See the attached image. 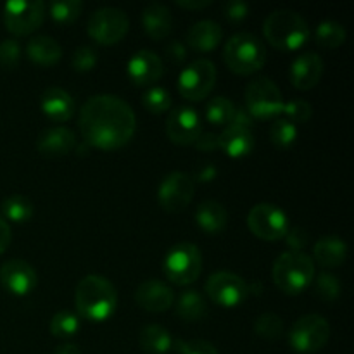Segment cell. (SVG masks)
<instances>
[{"label":"cell","mask_w":354,"mask_h":354,"mask_svg":"<svg viewBox=\"0 0 354 354\" xmlns=\"http://www.w3.org/2000/svg\"><path fill=\"white\" fill-rule=\"evenodd\" d=\"M137 128V116L130 104L113 93L90 97L80 111V131L86 145L116 151L130 142Z\"/></svg>","instance_id":"cell-1"},{"label":"cell","mask_w":354,"mask_h":354,"mask_svg":"<svg viewBox=\"0 0 354 354\" xmlns=\"http://www.w3.org/2000/svg\"><path fill=\"white\" fill-rule=\"evenodd\" d=\"M78 315L90 322H106L118 308L116 287L102 275H86L76 286Z\"/></svg>","instance_id":"cell-2"},{"label":"cell","mask_w":354,"mask_h":354,"mask_svg":"<svg viewBox=\"0 0 354 354\" xmlns=\"http://www.w3.org/2000/svg\"><path fill=\"white\" fill-rule=\"evenodd\" d=\"M263 33L275 48L292 52L306 44L310 38V26L296 10L279 9L268 14L263 23Z\"/></svg>","instance_id":"cell-3"},{"label":"cell","mask_w":354,"mask_h":354,"mask_svg":"<svg viewBox=\"0 0 354 354\" xmlns=\"http://www.w3.org/2000/svg\"><path fill=\"white\" fill-rule=\"evenodd\" d=\"M272 277L282 292L297 296L313 283L315 263L303 251H287L273 263Z\"/></svg>","instance_id":"cell-4"},{"label":"cell","mask_w":354,"mask_h":354,"mask_svg":"<svg viewBox=\"0 0 354 354\" xmlns=\"http://www.w3.org/2000/svg\"><path fill=\"white\" fill-rule=\"evenodd\" d=\"M223 57L237 75H252L265 66L266 48L252 33H235L225 44Z\"/></svg>","instance_id":"cell-5"},{"label":"cell","mask_w":354,"mask_h":354,"mask_svg":"<svg viewBox=\"0 0 354 354\" xmlns=\"http://www.w3.org/2000/svg\"><path fill=\"white\" fill-rule=\"evenodd\" d=\"M166 279L175 286H189L199 279L203 272V254L192 242H180L173 245L162 263Z\"/></svg>","instance_id":"cell-6"},{"label":"cell","mask_w":354,"mask_h":354,"mask_svg":"<svg viewBox=\"0 0 354 354\" xmlns=\"http://www.w3.org/2000/svg\"><path fill=\"white\" fill-rule=\"evenodd\" d=\"M283 97L273 80L258 76L245 88V111L254 120H272L282 114Z\"/></svg>","instance_id":"cell-7"},{"label":"cell","mask_w":354,"mask_h":354,"mask_svg":"<svg viewBox=\"0 0 354 354\" xmlns=\"http://www.w3.org/2000/svg\"><path fill=\"white\" fill-rule=\"evenodd\" d=\"M330 339V325L322 315H304L289 332V344L294 351L311 354L324 349Z\"/></svg>","instance_id":"cell-8"},{"label":"cell","mask_w":354,"mask_h":354,"mask_svg":"<svg viewBox=\"0 0 354 354\" xmlns=\"http://www.w3.org/2000/svg\"><path fill=\"white\" fill-rule=\"evenodd\" d=\"M130 28L127 12L118 7H100L90 16L88 35L100 45H114L124 38Z\"/></svg>","instance_id":"cell-9"},{"label":"cell","mask_w":354,"mask_h":354,"mask_svg":"<svg viewBox=\"0 0 354 354\" xmlns=\"http://www.w3.org/2000/svg\"><path fill=\"white\" fill-rule=\"evenodd\" d=\"M248 227L263 241H282L289 232V216L275 204L261 203L249 211Z\"/></svg>","instance_id":"cell-10"},{"label":"cell","mask_w":354,"mask_h":354,"mask_svg":"<svg viewBox=\"0 0 354 354\" xmlns=\"http://www.w3.org/2000/svg\"><path fill=\"white\" fill-rule=\"evenodd\" d=\"M45 2L41 0H12L3 6V23L10 33L26 37L41 26L45 17Z\"/></svg>","instance_id":"cell-11"},{"label":"cell","mask_w":354,"mask_h":354,"mask_svg":"<svg viewBox=\"0 0 354 354\" xmlns=\"http://www.w3.org/2000/svg\"><path fill=\"white\" fill-rule=\"evenodd\" d=\"M216 83V68L209 59H196L178 76V92L189 100H203Z\"/></svg>","instance_id":"cell-12"},{"label":"cell","mask_w":354,"mask_h":354,"mask_svg":"<svg viewBox=\"0 0 354 354\" xmlns=\"http://www.w3.org/2000/svg\"><path fill=\"white\" fill-rule=\"evenodd\" d=\"M206 292L218 306L237 308L248 299L249 286L237 273L216 272L207 279Z\"/></svg>","instance_id":"cell-13"},{"label":"cell","mask_w":354,"mask_h":354,"mask_svg":"<svg viewBox=\"0 0 354 354\" xmlns=\"http://www.w3.org/2000/svg\"><path fill=\"white\" fill-rule=\"evenodd\" d=\"M196 185L194 178L183 171H173L159 183L158 201L168 213H180L194 199Z\"/></svg>","instance_id":"cell-14"},{"label":"cell","mask_w":354,"mask_h":354,"mask_svg":"<svg viewBox=\"0 0 354 354\" xmlns=\"http://www.w3.org/2000/svg\"><path fill=\"white\" fill-rule=\"evenodd\" d=\"M201 131H203V123H201L199 113L194 107H176L166 120V133H168L169 140L175 144H194Z\"/></svg>","instance_id":"cell-15"},{"label":"cell","mask_w":354,"mask_h":354,"mask_svg":"<svg viewBox=\"0 0 354 354\" xmlns=\"http://www.w3.org/2000/svg\"><path fill=\"white\" fill-rule=\"evenodd\" d=\"M0 283L14 296H28L38 286V277L30 263L10 259L0 266Z\"/></svg>","instance_id":"cell-16"},{"label":"cell","mask_w":354,"mask_h":354,"mask_svg":"<svg viewBox=\"0 0 354 354\" xmlns=\"http://www.w3.org/2000/svg\"><path fill=\"white\" fill-rule=\"evenodd\" d=\"M135 303L142 308V310L149 311V313H162L168 311L175 303V294H173L171 287L166 286L161 280H145L135 290Z\"/></svg>","instance_id":"cell-17"},{"label":"cell","mask_w":354,"mask_h":354,"mask_svg":"<svg viewBox=\"0 0 354 354\" xmlns=\"http://www.w3.org/2000/svg\"><path fill=\"white\" fill-rule=\"evenodd\" d=\"M128 76L135 85H151L165 73L162 59L152 50H138L128 61Z\"/></svg>","instance_id":"cell-18"},{"label":"cell","mask_w":354,"mask_h":354,"mask_svg":"<svg viewBox=\"0 0 354 354\" xmlns=\"http://www.w3.org/2000/svg\"><path fill=\"white\" fill-rule=\"evenodd\" d=\"M324 75V59L315 52L297 55L290 64V83L297 90H310L318 85Z\"/></svg>","instance_id":"cell-19"},{"label":"cell","mask_w":354,"mask_h":354,"mask_svg":"<svg viewBox=\"0 0 354 354\" xmlns=\"http://www.w3.org/2000/svg\"><path fill=\"white\" fill-rule=\"evenodd\" d=\"M40 107L45 116L57 123L69 121L76 113V102L71 93L59 86H50L41 93Z\"/></svg>","instance_id":"cell-20"},{"label":"cell","mask_w":354,"mask_h":354,"mask_svg":"<svg viewBox=\"0 0 354 354\" xmlns=\"http://www.w3.org/2000/svg\"><path fill=\"white\" fill-rule=\"evenodd\" d=\"M76 145V135L66 127L47 128L38 137L37 149L45 158H62L69 154Z\"/></svg>","instance_id":"cell-21"},{"label":"cell","mask_w":354,"mask_h":354,"mask_svg":"<svg viewBox=\"0 0 354 354\" xmlns=\"http://www.w3.org/2000/svg\"><path fill=\"white\" fill-rule=\"evenodd\" d=\"M220 149L230 158H244L251 154L254 149V135L249 128L237 127V124H228L221 135H218Z\"/></svg>","instance_id":"cell-22"},{"label":"cell","mask_w":354,"mask_h":354,"mask_svg":"<svg viewBox=\"0 0 354 354\" xmlns=\"http://www.w3.org/2000/svg\"><path fill=\"white\" fill-rule=\"evenodd\" d=\"M144 31L152 40H162L173 30V16L165 3L151 2L142 10Z\"/></svg>","instance_id":"cell-23"},{"label":"cell","mask_w":354,"mask_h":354,"mask_svg":"<svg viewBox=\"0 0 354 354\" xmlns=\"http://www.w3.org/2000/svg\"><path fill=\"white\" fill-rule=\"evenodd\" d=\"M223 38V30L216 21L204 19L194 24L187 33V44L197 52H211Z\"/></svg>","instance_id":"cell-24"},{"label":"cell","mask_w":354,"mask_h":354,"mask_svg":"<svg viewBox=\"0 0 354 354\" xmlns=\"http://www.w3.org/2000/svg\"><path fill=\"white\" fill-rule=\"evenodd\" d=\"M315 259L325 268H337L344 265L348 258V244L341 237L327 235V237L318 239L313 249Z\"/></svg>","instance_id":"cell-25"},{"label":"cell","mask_w":354,"mask_h":354,"mask_svg":"<svg viewBox=\"0 0 354 354\" xmlns=\"http://www.w3.org/2000/svg\"><path fill=\"white\" fill-rule=\"evenodd\" d=\"M196 223L206 234L216 235L227 227L228 213L223 204L216 203V201H204L197 206Z\"/></svg>","instance_id":"cell-26"},{"label":"cell","mask_w":354,"mask_h":354,"mask_svg":"<svg viewBox=\"0 0 354 354\" xmlns=\"http://www.w3.org/2000/svg\"><path fill=\"white\" fill-rule=\"evenodd\" d=\"M26 55L40 66H52L61 59L62 48L52 37L47 35H37L31 38L26 45Z\"/></svg>","instance_id":"cell-27"},{"label":"cell","mask_w":354,"mask_h":354,"mask_svg":"<svg viewBox=\"0 0 354 354\" xmlns=\"http://www.w3.org/2000/svg\"><path fill=\"white\" fill-rule=\"evenodd\" d=\"M138 344L149 354H165L171 349L173 337L161 325H147L140 330Z\"/></svg>","instance_id":"cell-28"},{"label":"cell","mask_w":354,"mask_h":354,"mask_svg":"<svg viewBox=\"0 0 354 354\" xmlns=\"http://www.w3.org/2000/svg\"><path fill=\"white\" fill-rule=\"evenodd\" d=\"M176 315L185 322L203 320L207 315V304L203 294L197 292L196 289L180 294L178 301H176Z\"/></svg>","instance_id":"cell-29"},{"label":"cell","mask_w":354,"mask_h":354,"mask_svg":"<svg viewBox=\"0 0 354 354\" xmlns=\"http://www.w3.org/2000/svg\"><path fill=\"white\" fill-rule=\"evenodd\" d=\"M3 220H10L14 223H26L33 216V203L24 196H10L2 203Z\"/></svg>","instance_id":"cell-30"},{"label":"cell","mask_w":354,"mask_h":354,"mask_svg":"<svg viewBox=\"0 0 354 354\" xmlns=\"http://www.w3.org/2000/svg\"><path fill=\"white\" fill-rule=\"evenodd\" d=\"M315 40L325 48L341 47L346 41V28L337 21H322L315 31Z\"/></svg>","instance_id":"cell-31"},{"label":"cell","mask_w":354,"mask_h":354,"mask_svg":"<svg viewBox=\"0 0 354 354\" xmlns=\"http://www.w3.org/2000/svg\"><path fill=\"white\" fill-rule=\"evenodd\" d=\"M235 106L227 97H214L206 106V120L214 127H228L234 116Z\"/></svg>","instance_id":"cell-32"},{"label":"cell","mask_w":354,"mask_h":354,"mask_svg":"<svg viewBox=\"0 0 354 354\" xmlns=\"http://www.w3.org/2000/svg\"><path fill=\"white\" fill-rule=\"evenodd\" d=\"M297 127L286 118H277L270 128V140L279 149H287L296 142Z\"/></svg>","instance_id":"cell-33"},{"label":"cell","mask_w":354,"mask_h":354,"mask_svg":"<svg viewBox=\"0 0 354 354\" xmlns=\"http://www.w3.org/2000/svg\"><path fill=\"white\" fill-rule=\"evenodd\" d=\"M50 334L59 339H68L73 337L76 332L80 330V318L78 315L71 313V311H59L54 315L50 320Z\"/></svg>","instance_id":"cell-34"},{"label":"cell","mask_w":354,"mask_h":354,"mask_svg":"<svg viewBox=\"0 0 354 354\" xmlns=\"http://www.w3.org/2000/svg\"><path fill=\"white\" fill-rule=\"evenodd\" d=\"M254 332L266 341H277L283 334V322L275 313H263L256 318Z\"/></svg>","instance_id":"cell-35"},{"label":"cell","mask_w":354,"mask_h":354,"mask_svg":"<svg viewBox=\"0 0 354 354\" xmlns=\"http://www.w3.org/2000/svg\"><path fill=\"white\" fill-rule=\"evenodd\" d=\"M142 104L152 114H161L171 107V95L162 86H151L142 95Z\"/></svg>","instance_id":"cell-36"},{"label":"cell","mask_w":354,"mask_h":354,"mask_svg":"<svg viewBox=\"0 0 354 354\" xmlns=\"http://www.w3.org/2000/svg\"><path fill=\"white\" fill-rule=\"evenodd\" d=\"M315 292L318 297H322L324 301H335L341 296L342 283L334 273L322 272L320 275L315 277Z\"/></svg>","instance_id":"cell-37"},{"label":"cell","mask_w":354,"mask_h":354,"mask_svg":"<svg viewBox=\"0 0 354 354\" xmlns=\"http://www.w3.org/2000/svg\"><path fill=\"white\" fill-rule=\"evenodd\" d=\"M48 10L57 23L68 24L73 23L82 14L83 3L80 0H57V2H52L48 6Z\"/></svg>","instance_id":"cell-38"},{"label":"cell","mask_w":354,"mask_h":354,"mask_svg":"<svg viewBox=\"0 0 354 354\" xmlns=\"http://www.w3.org/2000/svg\"><path fill=\"white\" fill-rule=\"evenodd\" d=\"M313 114V107L303 99H294L289 102H283L282 107V118L296 123H306Z\"/></svg>","instance_id":"cell-39"},{"label":"cell","mask_w":354,"mask_h":354,"mask_svg":"<svg viewBox=\"0 0 354 354\" xmlns=\"http://www.w3.org/2000/svg\"><path fill=\"white\" fill-rule=\"evenodd\" d=\"M19 59L21 47L17 44V40L7 38V40L0 41V68L10 71V69H14L19 64Z\"/></svg>","instance_id":"cell-40"},{"label":"cell","mask_w":354,"mask_h":354,"mask_svg":"<svg viewBox=\"0 0 354 354\" xmlns=\"http://www.w3.org/2000/svg\"><path fill=\"white\" fill-rule=\"evenodd\" d=\"M97 55L95 48L88 47V45H83V47H78L75 50L71 57V66L80 73H86V71H92L97 64Z\"/></svg>","instance_id":"cell-41"},{"label":"cell","mask_w":354,"mask_h":354,"mask_svg":"<svg viewBox=\"0 0 354 354\" xmlns=\"http://www.w3.org/2000/svg\"><path fill=\"white\" fill-rule=\"evenodd\" d=\"M175 348L180 354H220L211 342L201 341V339H194V341L176 339Z\"/></svg>","instance_id":"cell-42"},{"label":"cell","mask_w":354,"mask_h":354,"mask_svg":"<svg viewBox=\"0 0 354 354\" xmlns=\"http://www.w3.org/2000/svg\"><path fill=\"white\" fill-rule=\"evenodd\" d=\"M225 17L232 23H241L248 17L249 14V6L242 0H232V2H227L223 7Z\"/></svg>","instance_id":"cell-43"},{"label":"cell","mask_w":354,"mask_h":354,"mask_svg":"<svg viewBox=\"0 0 354 354\" xmlns=\"http://www.w3.org/2000/svg\"><path fill=\"white\" fill-rule=\"evenodd\" d=\"M194 145L203 152H213L214 149L220 147V142H218L216 133H211V131H201V135L196 138Z\"/></svg>","instance_id":"cell-44"},{"label":"cell","mask_w":354,"mask_h":354,"mask_svg":"<svg viewBox=\"0 0 354 354\" xmlns=\"http://www.w3.org/2000/svg\"><path fill=\"white\" fill-rule=\"evenodd\" d=\"M286 241L292 251H301V249H304V245L308 244V235L303 228H294V230L287 232Z\"/></svg>","instance_id":"cell-45"},{"label":"cell","mask_w":354,"mask_h":354,"mask_svg":"<svg viewBox=\"0 0 354 354\" xmlns=\"http://www.w3.org/2000/svg\"><path fill=\"white\" fill-rule=\"evenodd\" d=\"M252 123H254V118L244 109V107H235L234 111V116H232L230 124H237V127H244L251 130Z\"/></svg>","instance_id":"cell-46"},{"label":"cell","mask_w":354,"mask_h":354,"mask_svg":"<svg viewBox=\"0 0 354 354\" xmlns=\"http://www.w3.org/2000/svg\"><path fill=\"white\" fill-rule=\"evenodd\" d=\"M166 55H168L173 62H182L183 59H185V45L180 40H173L171 44H168V47H166Z\"/></svg>","instance_id":"cell-47"},{"label":"cell","mask_w":354,"mask_h":354,"mask_svg":"<svg viewBox=\"0 0 354 354\" xmlns=\"http://www.w3.org/2000/svg\"><path fill=\"white\" fill-rule=\"evenodd\" d=\"M10 244V227L2 216H0V254L6 252V249Z\"/></svg>","instance_id":"cell-48"},{"label":"cell","mask_w":354,"mask_h":354,"mask_svg":"<svg viewBox=\"0 0 354 354\" xmlns=\"http://www.w3.org/2000/svg\"><path fill=\"white\" fill-rule=\"evenodd\" d=\"M180 7H183V9H190V10H197V9H204V7H209L211 0H178Z\"/></svg>","instance_id":"cell-49"},{"label":"cell","mask_w":354,"mask_h":354,"mask_svg":"<svg viewBox=\"0 0 354 354\" xmlns=\"http://www.w3.org/2000/svg\"><path fill=\"white\" fill-rule=\"evenodd\" d=\"M216 173H218L216 168H214L213 165H207V166H204L203 169H201L199 175H197V178H199L201 182H211V180L216 176Z\"/></svg>","instance_id":"cell-50"},{"label":"cell","mask_w":354,"mask_h":354,"mask_svg":"<svg viewBox=\"0 0 354 354\" xmlns=\"http://www.w3.org/2000/svg\"><path fill=\"white\" fill-rule=\"evenodd\" d=\"M54 354H82V351L78 349V346L71 344V342H66V344L59 346L54 351Z\"/></svg>","instance_id":"cell-51"}]
</instances>
